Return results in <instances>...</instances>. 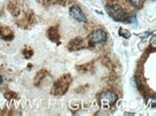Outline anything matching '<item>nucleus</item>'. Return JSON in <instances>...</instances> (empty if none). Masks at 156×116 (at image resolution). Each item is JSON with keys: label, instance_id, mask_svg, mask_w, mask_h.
<instances>
[{"label": "nucleus", "instance_id": "obj_1", "mask_svg": "<svg viewBox=\"0 0 156 116\" xmlns=\"http://www.w3.org/2000/svg\"><path fill=\"white\" fill-rule=\"evenodd\" d=\"M71 81L72 79H71L70 75L66 74V75L61 76L53 84V90H51L53 94L56 95H61L63 94H65L66 91H67L69 88V85H70Z\"/></svg>", "mask_w": 156, "mask_h": 116}, {"label": "nucleus", "instance_id": "obj_2", "mask_svg": "<svg viewBox=\"0 0 156 116\" xmlns=\"http://www.w3.org/2000/svg\"><path fill=\"white\" fill-rule=\"evenodd\" d=\"M106 11L109 14V16L116 22H124L128 19L126 14L123 10V8L117 4L106 6Z\"/></svg>", "mask_w": 156, "mask_h": 116}, {"label": "nucleus", "instance_id": "obj_3", "mask_svg": "<svg viewBox=\"0 0 156 116\" xmlns=\"http://www.w3.org/2000/svg\"><path fill=\"white\" fill-rule=\"evenodd\" d=\"M117 100H118V97L114 92L107 91V92H104L103 94L100 95L99 102L103 108L108 109L113 105V104L116 103Z\"/></svg>", "mask_w": 156, "mask_h": 116}, {"label": "nucleus", "instance_id": "obj_4", "mask_svg": "<svg viewBox=\"0 0 156 116\" xmlns=\"http://www.w3.org/2000/svg\"><path fill=\"white\" fill-rule=\"evenodd\" d=\"M107 39V33L103 30H96L90 34V43L96 44V43H102L106 42Z\"/></svg>", "mask_w": 156, "mask_h": 116}, {"label": "nucleus", "instance_id": "obj_5", "mask_svg": "<svg viewBox=\"0 0 156 116\" xmlns=\"http://www.w3.org/2000/svg\"><path fill=\"white\" fill-rule=\"evenodd\" d=\"M69 14L70 16L73 18L74 20H76L77 22H82V23H85L86 22V17L83 13V11L81 10V8L77 5H74L70 8L69 10Z\"/></svg>", "mask_w": 156, "mask_h": 116}, {"label": "nucleus", "instance_id": "obj_6", "mask_svg": "<svg viewBox=\"0 0 156 116\" xmlns=\"http://www.w3.org/2000/svg\"><path fill=\"white\" fill-rule=\"evenodd\" d=\"M84 47L83 45V40L80 37H75L72 40H70V42L68 43V49L70 51H75V50H79Z\"/></svg>", "mask_w": 156, "mask_h": 116}, {"label": "nucleus", "instance_id": "obj_7", "mask_svg": "<svg viewBox=\"0 0 156 116\" xmlns=\"http://www.w3.org/2000/svg\"><path fill=\"white\" fill-rule=\"evenodd\" d=\"M48 39H50L51 42H59V34H58V30L56 27H51L48 30Z\"/></svg>", "mask_w": 156, "mask_h": 116}, {"label": "nucleus", "instance_id": "obj_8", "mask_svg": "<svg viewBox=\"0 0 156 116\" xmlns=\"http://www.w3.org/2000/svg\"><path fill=\"white\" fill-rule=\"evenodd\" d=\"M119 34H120L121 37H125V39H129V37L131 36V34L129 33L128 30H125V29H123V28H120V30H119Z\"/></svg>", "mask_w": 156, "mask_h": 116}, {"label": "nucleus", "instance_id": "obj_9", "mask_svg": "<svg viewBox=\"0 0 156 116\" xmlns=\"http://www.w3.org/2000/svg\"><path fill=\"white\" fill-rule=\"evenodd\" d=\"M23 53H24V56L29 59V58H31V56H32V55H33L34 52H33V50H27V49H25Z\"/></svg>", "mask_w": 156, "mask_h": 116}, {"label": "nucleus", "instance_id": "obj_10", "mask_svg": "<svg viewBox=\"0 0 156 116\" xmlns=\"http://www.w3.org/2000/svg\"><path fill=\"white\" fill-rule=\"evenodd\" d=\"M129 1H131V3L134 6H136V7H139L141 4V0H129Z\"/></svg>", "mask_w": 156, "mask_h": 116}, {"label": "nucleus", "instance_id": "obj_11", "mask_svg": "<svg viewBox=\"0 0 156 116\" xmlns=\"http://www.w3.org/2000/svg\"><path fill=\"white\" fill-rule=\"evenodd\" d=\"M150 43H152V47H155V45H156V37H152V40H150Z\"/></svg>", "mask_w": 156, "mask_h": 116}, {"label": "nucleus", "instance_id": "obj_12", "mask_svg": "<svg viewBox=\"0 0 156 116\" xmlns=\"http://www.w3.org/2000/svg\"><path fill=\"white\" fill-rule=\"evenodd\" d=\"M4 95H5V97H6L7 100H10V98L12 97V94H11V92H6Z\"/></svg>", "mask_w": 156, "mask_h": 116}, {"label": "nucleus", "instance_id": "obj_13", "mask_svg": "<svg viewBox=\"0 0 156 116\" xmlns=\"http://www.w3.org/2000/svg\"><path fill=\"white\" fill-rule=\"evenodd\" d=\"M2 82H3V78L0 76V85H1V84H2Z\"/></svg>", "mask_w": 156, "mask_h": 116}]
</instances>
